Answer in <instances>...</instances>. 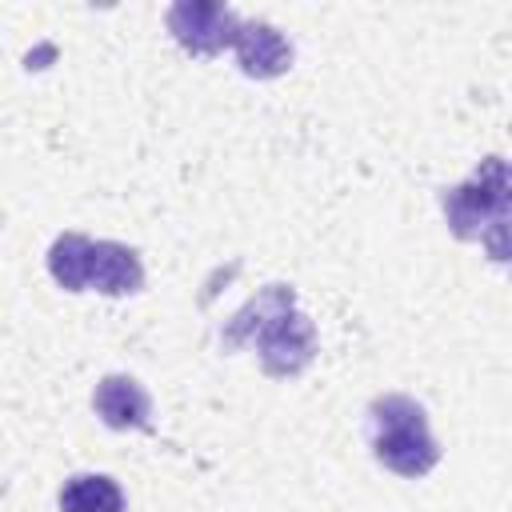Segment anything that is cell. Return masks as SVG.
Returning <instances> with one entry per match:
<instances>
[{
	"label": "cell",
	"mask_w": 512,
	"mask_h": 512,
	"mask_svg": "<svg viewBox=\"0 0 512 512\" xmlns=\"http://www.w3.org/2000/svg\"><path fill=\"white\" fill-rule=\"evenodd\" d=\"M60 512H124V492L104 472H80L64 480Z\"/></svg>",
	"instance_id": "cell-9"
},
{
	"label": "cell",
	"mask_w": 512,
	"mask_h": 512,
	"mask_svg": "<svg viewBox=\"0 0 512 512\" xmlns=\"http://www.w3.org/2000/svg\"><path fill=\"white\" fill-rule=\"evenodd\" d=\"M252 340H256V352H260V364L268 376H296L316 356V328L296 308L272 316Z\"/></svg>",
	"instance_id": "cell-4"
},
{
	"label": "cell",
	"mask_w": 512,
	"mask_h": 512,
	"mask_svg": "<svg viewBox=\"0 0 512 512\" xmlns=\"http://www.w3.org/2000/svg\"><path fill=\"white\" fill-rule=\"evenodd\" d=\"M440 204H444L448 228L460 240L488 244L492 260L508 256V248H504V236H508V164H504V156L480 160V168L464 184L444 188Z\"/></svg>",
	"instance_id": "cell-1"
},
{
	"label": "cell",
	"mask_w": 512,
	"mask_h": 512,
	"mask_svg": "<svg viewBox=\"0 0 512 512\" xmlns=\"http://www.w3.org/2000/svg\"><path fill=\"white\" fill-rule=\"evenodd\" d=\"M168 32L176 36V44H184L196 56H216L224 48H232L240 16L228 4L216 0H180L168 8Z\"/></svg>",
	"instance_id": "cell-3"
},
{
	"label": "cell",
	"mask_w": 512,
	"mask_h": 512,
	"mask_svg": "<svg viewBox=\"0 0 512 512\" xmlns=\"http://www.w3.org/2000/svg\"><path fill=\"white\" fill-rule=\"evenodd\" d=\"M288 308H296V292L288 288V284H268V288H260L232 320H228V328H224V344L228 348H240V344H248L272 316H280V312H288Z\"/></svg>",
	"instance_id": "cell-8"
},
{
	"label": "cell",
	"mask_w": 512,
	"mask_h": 512,
	"mask_svg": "<svg viewBox=\"0 0 512 512\" xmlns=\"http://www.w3.org/2000/svg\"><path fill=\"white\" fill-rule=\"evenodd\" d=\"M88 260H92V240L80 232H64L48 248V272L64 292L88 288Z\"/></svg>",
	"instance_id": "cell-10"
},
{
	"label": "cell",
	"mask_w": 512,
	"mask_h": 512,
	"mask_svg": "<svg viewBox=\"0 0 512 512\" xmlns=\"http://www.w3.org/2000/svg\"><path fill=\"white\" fill-rule=\"evenodd\" d=\"M232 48H236L240 72L252 80H272V76L288 72V64H292V44L280 36V28H272L264 20H240Z\"/></svg>",
	"instance_id": "cell-5"
},
{
	"label": "cell",
	"mask_w": 512,
	"mask_h": 512,
	"mask_svg": "<svg viewBox=\"0 0 512 512\" xmlns=\"http://www.w3.org/2000/svg\"><path fill=\"white\" fill-rule=\"evenodd\" d=\"M92 408H96V416H100L108 428L128 432V428H148L152 396L144 392V384H140L136 376H120V372H112V376H104V380L96 384V392H92Z\"/></svg>",
	"instance_id": "cell-6"
},
{
	"label": "cell",
	"mask_w": 512,
	"mask_h": 512,
	"mask_svg": "<svg viewBox=\"0 0 512 512\" xmlns=\"http://www.w3.org/2000/svg\"><path fill=\"white\" fill-rule=\"evenodd\" d=\"M368 444L372 456L396 476H424L436 468L440 448L428 428L424 408L412 396H376L368 408Z\"/></svg>",
	"instance_id": "cell-2"
},
{
	"label": "cell",
	"mask_w": 512,
	"mask_h": 512,
	"mask_svg": "<svg viewBox=\"0 0 512 512\" xmlns=\"http://www.w3.org/2000/svg\"><path fill=\"white\" fill-rule=\"evenodd\" d=\"M88 288L104 296H132L144 288V264L136 248L116 244V240H92V260H88Z\"/></svg>",
	"instance_id": "cell-7"
}]
</instances>
